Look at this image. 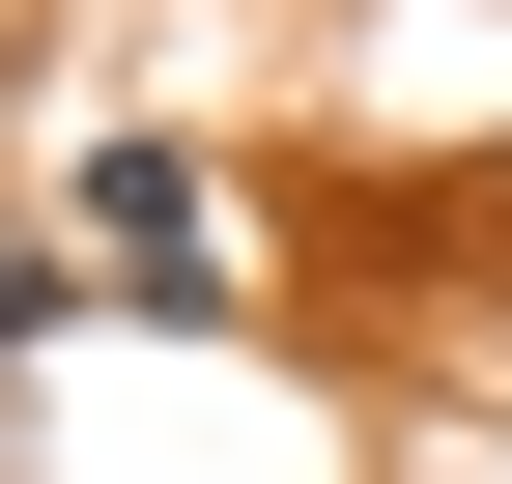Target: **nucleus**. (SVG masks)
I'll return each instance as SVG.
<instances>
[{
    "label": "nucleus",
    "mask_w": 512,
    "mask_h": 484,
    "mask_svg": "<svg viewBox=\"0 0 512 484\" xmlns=\"http://www.w3.org/2000/svg\"><path fill=\"white\" fill-rule=\"evenodd\" d=\"M57 257H86L114 314H228V285H256V257H228V171H200V143H86V171H57Z\"/></svg>",
    "instance_id": "nucleus-1"
}]
</instances>
